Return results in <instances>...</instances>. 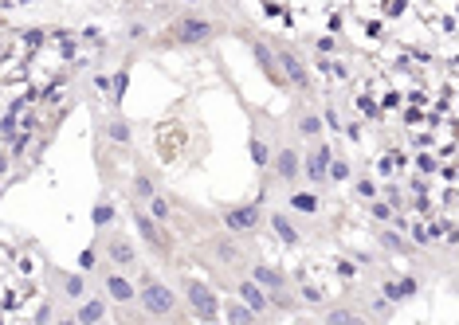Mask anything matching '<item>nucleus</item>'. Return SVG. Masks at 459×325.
<instances>
[{"label": "nucleus", "mask_w": 459, "mask_h": 325, "mask_svg": "<svg viewBox=\"0 0 459 325\" xmlns=\"http://www.w3.org/2000/svg\"><path fill=\"white\" fill-rule=\"evenodd\" d=\"M185 294H189V305H192V314L200 317V322H216L220 317V298L212 294V286H204V282H185Z\"/></svg>", "instance_id": "obj_5"}, {"label": "nucleus", "mask_w": 459, "mask_h": 325, "mask_svg": "<svg viewBox=\"0 0 459 325\" xmlns=\"http://www.w3.org/2000/svg\"><path fill=\"white\" fill-rule=\"evenodd\" d=\"M94 266H99V251H94V247H87V251L79 255V270H83V275H90Z\"/></svg>", "instance_id": "obj_28"}, {"label": "nucleus", "mask_w": 459, "mask_h": 325, "mask_svg": "<svg viewBox=\"0 0 459 325\" xmlns=\"http://www.w3.org/2000/svg\"><path fill=\"white\" fill-rule=\"evenodd\" d=\"M330 157H334V153H330L326 141H318V145L310 149L306 157H302V173H306V180L322 185V180H326V168H330Z\"/></svg>", "instance_id": "obj_8"}, {"label": "nucleus", "mask_w": 459, "mask_h": 325, "mask_svg": "<svg viewBox=\"0 0 459 325\" xmlns=\"http://www.w3.org/2000/svg\"><path fill=\"white\" fill-rule=\"evenodd\" d=\"M358 114L373 118V114H377V102H373V99H358Z\"/></svg>", "instance_id": "obj_33"}, {"label": "nucleus", "mask_w": 459, "mask_h": 325, "mask_svg": "<svg viewBox=\"0 0 459 325\" xmlns=\"http://www.w3.org/2000/svg\"><path fill=\"white\" fill-rule=\"evenodd\" d=\"M63 294L67 298H87V282H83V275H67L63 278Z\"/></svg>", "instance_id": "obj_24"}, {"label": "nucleus", "mask_w": 459, "mask_h": 325, "mask_svg": "<svg viewBox=\"0 0 459 325\" xmlns=\"http://www.w3.org/2000/svg\"><path fill=\"white\" fill-rule=\"evenodd\" d=\"M334 48H338V43L330 40V36H322V40H318V51H322V55H330V51H334Z\"/></svg>", "instance_id": "obj_36"}, {"label": "nucleus", "mask_w": 459, "mask_h": 325, "mask_svg": "<svg viewBox=\"0 0 459 325\" xmlns=\"http://www.w3.org/2000/svg\"><path fill=\"white\" fill-rule=\"evenodd\" d=\"M302 298H306L310 305H318V302H322V294L314 290V286H302Z\"/></svg>", "instance_id": "obj_34"}, {"label": "nucleus", "mask_w": 459, "mask_h": 325, "mask_svg": "<svg viewBox=\"0 0 459 325\" xmlns=\"http://www.w3.org/2000/svg\"><path fill=\"white\" fill-rule=\"evenodd\" d=\"M353 177V168L350 161H341V157H330V168H326V180H334V185H346V180Z\"/></svg>", "instance_id": "obj_19"}, {"label": "nucleus", "mask_w": 459, "mask_h": 325, "mask_svg": "<svg viewBox=\"0 0 459 325\" xmlns=\"http://www.w3.org/2000/svg\"><path fill=\"white\" fill-rule=\"evenodd\" d=\"M126 82H130V75H126V71H118V79H114V106H118L122 94H126Z\"/></svg>", "instance_id": "obj_32"}, {"label": "nucleus", "mask_w": 459, "mask_h": 325, "mask_svg": "<svg viewBox=\"0 0 459 325\" xmlns=\"http://www.w3.org/2000/svg\"><path fill=\"white\" fill-rule=\"evenodd\" d=\"M251 51H255V63H260L263 79H267V82H275V87H287V79H283L279 63H275V51H271L267 43H251Z\"/></svg>", "instance_id": "obj_13"}, {"label": "nucleus", "mask_w": 459, "mask_h": 325, "mask_svg": "<svg viewBox=\"0 0 459 325\" xmlns=\"http://www.w3.org/2000/svg\"><path fill=\"white\" fill-rule=\"evenodd\" d=\"M153 192H157V185L150 180V173H146V168H138V177H134V196H138V200H150Z\"/></svg>", "instance_id": "obj_20"}, {"label": "nucleus", "mask_w": 459, "mask_h": 325, "mask_svg": "<svg viewBox=\"0 0 459 325\" xmlns=\"http://www.w3.org/2000/svg\"><path fill=\"white\" fill-rule=\"evenodd\" d=\"M102 317H106V302H102V298H90V302H83V305H79L75 322L90 325V322H102Z\"/></svg>", "instance_id": "obj_17"}, {"label": "nucleus", "mask_w": 459, "mask_h": 325, "mask_svg": "<svg viewBox=\"0 0 459 325\" xmlns=\"http://www.w3.org/2000/svg\"><path fill=\"white\" fill-rule=\"evenodd\" d=\"M224 317H228L232 325H251V322H255V314H251V310H248L243 302H232V305H228V314H224Z\"/></svg>", "instance_id": "obj_22"}, {"label": "nucleus", "mask_w": 459, "mask_h": 325, "mask_svg": "<svg viewBox=\"0 0 459 325\" xmlns=\"http://www.w3.org/2000/svg\"><path fill=\"white\" fill-rule=\"evenodd\" d=\"M365 204H369V212H373V219H393V204L389 200H365Z\"/></svg>", "instance_id": "obj_26"}, {"label": "nucleus", "mask_w": 459, "mask_h": 325, "mask_svg": "<svg viewBox=\"0 0 459 325\" xmlns=\"http://www.w3.org/2000/svg\"><path fill=\"white\" fill-rule=\"evenodd\" d=\"M251 278L267 290V294H283L287 290V275H283L279 266H267V263H255L251 266Z\"/></svg>", "instance_id": "obj_12"}, {"label": "nucleus", "mask_w": 459, "mask_h": 325, "mask_svg": "<svg viewBox=\"0 0 459 325\" xmlns=\"http://www.w3.org/2000/svg\"><path fill=\"white\" fill-rule=\"evenodd\" d=\"M134 227H138V239L141 243H150V251H157V255H169V247H173V239H169V231L157 224V219L146 212V208H134Z\"/></svg>", "instance_id": "obj_2"}, {"label": "nucleus", "mask_w": 459, "mask_h": 325, "mask_svg": "<svg viewBox=\"0 0 459 325\" xmlns=\"http://www.w3.org/2000/svg\"><path fill=\"white\" fill-rule=\"evenodd\" d=\"M106 138L114 141V145H130V122H126V118H110Z\"/></svg>", "instance_id": "obj_18"}, {"label": "nucleus", "mask_w": 459, "mask_h": 325, "mask_svg": "<svg viewBox=\"0 0 459 325\" xmlns=\"http://www.w3.org/2000/svg\"><path fill=\"white\" fill-rule=\"evenodd\" d=\"M416 290H420V282H416V278H397V282H385V286H381V294H385V298H389V302H409V298L412 294H416Z\"/></svg>", "instance_id": "obj_14"}, {"label": "nucleus", "mask_w": 459, "mask_h": 325, "mask_svg": "<svg viewBox=\"0 0 459 325\" xmlns=\"http://www.w3.org/2000/svg\"><path fill=\"white\" fill-rule=\"evenodd\" d=\"M110 219H114V204H110V200H102V204L94 208V227H106Z\"/></svg>", "instance_id": "obj_27"}, {"label": "nucleus", "mask_w": 459, "mask_h": 325, "mask_svg": "<svg viewBox=\"0 0 459 325\" xmlns=\"http://www.w3.org/2000/svg\"><path fill=\"white\" fill-rule=\"evenodd\" d=\"M102 290H106V298H110V302H118V305L138 302V286H134L126 275H118V270H110V275L102 278Z\"/></svg>", "instance_id": "obj_7"}, {"label": "nucleus", "mask_w": 459, "mask_h": 325, "mask_svg": "<svg viewBox=\"0 0 459 325\" xmlns=\"http://www.w3.org/2000/svg\"><path fill=\"white\" fill-rule=\"evenodd\" d=\"M326 325H365V322H361L358 314H350V310H330Z\"/></svg>", "instance_id": "obj_25"}, {"label": "nucleus", "mask_w": 459, "mask_h": 325, "mask_svg": "<svg viewBox=\"0 0 459 325\" xmlns=\"http://www.w3.org/2000/svg\"><path fill=\"white\" fill-rule=\"evenodd\" d=\"M322 67H326L334 79H346V67H341V63H322Z\"/></svg>", "instance_id": "obj_35"}, {"label": "nucleus", "mask_w": 459, "mask_h": 325, "mask_svg": "<svg viewBox=\"0 0 459 325\" xmlns=\"http://www.w3.org/2000/svg\"><path fill=\"white\" fill-rule=\"evenodd\" d=\"M299 133L302 138H322V118L318 114H299Z\"/></svg>", "instance_id": "obj_21"}, {"label": "nucleus", "mask_w": 459, "mask_h": 325, "mask_svg": "<svg viewBox=\"0 0 459 325\" xmlns=\"http://www.w3.org/2000/svg\"><path fill=\"white\" fill-rule=\"evenodd\" d=\"M381 243L393 247V251H409V243H404L400 236H393V231H381Z\"/></svg>", "instance_id": "obj_31"}, {"label": "nucleus", "mask_w": 459, "mask_h": 325, "mask_svg": "<svg viewBox=\"0 0 459 325\" xmlns=\"http://www.w3.org/2000/svg\"><path fill=\"white\" fill-rule=\"evenodd\" d=\"M240 302L248 305V310H251L255 317H260V314H267V310H271V294L263 290L260 282H255V278H243V282H240Z\"/></svg>", "instance_id": "obj_10"}, {"label": "nucleus", "mask_w": 459, "mask_h": 325, "mask_svg": "<svg viewBox=\"0 0 459 325\" xmlns=\"http://www.w3.org/2000/svg\"><path fill=\"white\" fill-rule=\"evenodd\" d=\"M106 255L114 259L122 270H134V266H138V247H134L126 236H110L106 239Z\"/></svg>", "instance_id": "obj_11"}, {"label": "nucleus", "mask_w": 459, "mask_h": 325, "mask_svg": "<svg viewBox=\"0 0 459 325\" xmlns=\"http://www.w3.org/2000/svg\"><path fill=\"white\" fill-rule=\"evenodd\" d=\"M263 224V208L251 200V204H236V208H224V227H228L232 236H251V231H260Z\"/></svg>", "instance_id": "obj_4"}, {"label": "nucleus", "mask_w": 459, "mask_h": 325, "mask_svg": "<svg viewBox=\"0 0 459 325\" xmlns=\"http://www.w3.org/2000/svg\"><path fill=\"white\" fill-rule=\"evenodd\" d=\"M275 63H279L283 79H287L290 87H299V90H310V75H306V67H302V59H299V55H295V51L279 48V55H275Z\"/></svg>", "instance_id": "obj_6"}, {"label": "nucleus", "mask_w": 459, "mask_h": 325, "mask_svg": "<svg viewBox=\"0 0 459 325\" xmlns=\"http://www.w3.org/2000/svg\"><path fill=\"white\" fill-rule=\"evenodd\" d=\"M353 188H358L361 200H373V196H377V185H373V177H358V185H353Z\"/></svg>", "instance_id": "obj_29"}, {"label": "nucleus", "mask_w": 459, "mask_h": 325, "mask_svg": "<svg viewBox=\"0 0 459 325\" xmlns=\"http://www.w3.org/2000/svg\"><path fill=\"white\" fill-rule=\"evenodd\" d=\"M302 177V153L295 145L279 149V157H275V180H283V185H290V180Z\"/></svg>", "instance_id": "obj_9"}, {"label": "nucleus", "mask_w": 459, "mask_h": 325, "mask_svg": "<svg viewBox=\"0 0 459 325\" xmlns=\"http://www.w3.org/2000/svg\"><path fill=\"white\" fill-rule=\"evenodd\" d=\"M416 165H420V173H436V161H432V157H420Z\"/></svg>", "instance_id": "obj_37"}, {"label": "nucleus", "mask_w": 459, "mask_h": 325, "mask_svg": "<svg viewBox=\"0 0 459 325\" xmlns=\"http://www.w3.org/2000/svg\"><path fill=\"white\" fill-rule=\"evenodd\" d=\"M150 216H153V219H157V224H165V219H169V216H173V208H169V200H165V196H157V192H153V196H150Z\"/></svg>", "instance_id": "obj_23"}, {"label": "nucleus", "mask_w": 459, "mask_h": 325, "mask_svg": "<svg viewBox=\"0 0 459 325\" xmlns=\"http://www.w3.org/2000/svg\"><path fill=\"white\" fill-rule=\"evenodd\" d=\"M138 302L150 317H169L177 310V294L157 275H150V270H141V278H138Z\"/></svg>", "instance_id": "obj_1"}, {"label": "nucleus", "mask_w": 459, "mask_h": 325, "mask_svg": "<svg viewBox=\"0 0 459 325\" xmlns=\"http://www.w3.org/2000/svg\"><path fill=\"white\" fill-rule=\"evenodd\" d=\"M271 231H275V236H279V239H283V243H287V247H299V243H302L299 227L290 224L287 216H279V212H275V216H271Z\"/></svg>", "instance_id": "obj_15"}, {"label": "nucleus", "mask_w": 459, "mask_h": 325, "mask_svg": "<svg viewBox=\"0 0 459 325\" xmlns=\"http://www.w3.org/2000/svg\"><path fill=\"white\" fill-rule=\"evenodd\" d=\"M216 24H209V20H197V16H185V20H177L173 24V31H169V40L173 43H185V48H197V43H209V40H216Z\"/></svg>", "instance_id": "obj_3"}, {"label": "nucleus", "mask_w": 459, "mask_h": 325, "mask_svg": "<svg viewBox=\"0 0 459 325\" xmlns=\"http://www.w3.org/2000/svg\"><path fill=\"white\" fill-rule=\"evenodd\" d=\"M287 204H290V212H306V216H314V212L322 208V200H318V192H302L299 188V192H290Z\"/></svg>", "instance_id": "obj_16"}, {"label": "nucleus", "mask_w": 459, "mask_h": 325, "mask_svg": "<svg viewBox=\"0 0 459 325\" xmlns=\"http://www.w3.org/2000/svg\"><path fill=\"white\" fill-rule=\"evenodd\" d=\"M251 157H255V165H267V141L263 138H251Z\"/></svg>", "instance_id": "obj_30"}]
</instances>
